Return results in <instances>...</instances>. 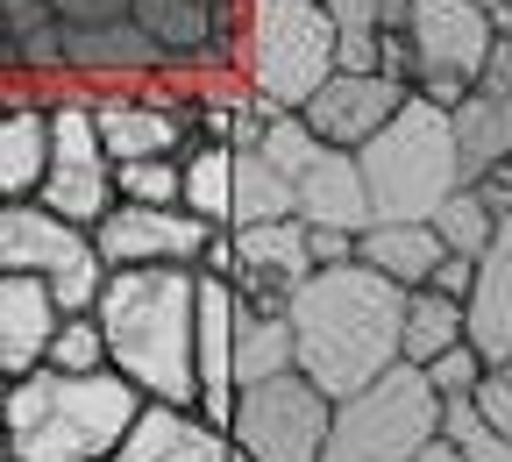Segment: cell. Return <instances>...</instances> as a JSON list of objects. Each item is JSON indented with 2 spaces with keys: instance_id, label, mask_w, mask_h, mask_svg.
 I'll return each instance as SVG.
<instances>
[{
  "instance_id": "42",
  "label": "cell",
  "mask_w": 512,
  "mask_h": 462,
  "mask_svg": "<svg viewBox=\"0 0 512 462\" xmlns=\"http://www.w3.org/2000/svg\"><path fill=\"white\" fill-rule=\"evenodd\" d=\"M0 462H15V455H0Z\"/></svg>"
},
{
  "instance_id": "25",
  "label": "cell",
  "mask_w": 512,
  "mask_h": 462,
  "mask_svg": "<svg viewBox=\"0 0 512 462\" xmlns=\"http://www.w3.org/2000/svg\"><path fill=\"white\" fill-rule=\"evenodd\" d=\"M185 207L214 221V228H235V150L228 143H192L185 150Z\"/></svg>"
},
{
  "instance_id": "13",
  "label": "cell",
  "mask_w": 512,
  "mask_h": 462,
  "mask_svg": "<svg viewBox=\"0 0 512 462\" xmlns=\"http://www.w3.org/2000/svg\"><path fill=\"white\" fill-rule=\"evenodd\" d=\"M413 100V86L406 79H384V72H335L328 86H320L299 114H306V128L320 143H335V150H363L384 121H392L399 107Z\"/></svg>"
},
{
  "instance_id": "22",
  "label": "cell",
  "mask_w": 512,
  "mask_h": 462,
  "mask_svg": "<svg viewBox=\"0 0 512 462\" xmlns=\"http://www.w3.org/2000/svg\"><path fill=\"white\" fill-rule=\"evenodd\" d=\"M470 342L484 349V363L512 356V214L491 242V256L477 263V292H470Z\"/></svg>"
},
{
  "instance_id": "21",
  "label": "cell",
  "mask_w": 512,
  "mask_h": 462,
  "mask_svg": "<svg viewBox=\"0 0 512 462\" xmlns=\"http://www.w3.org/2000/svg\"><path fill=\"white\" fill-rule=\"evenodd\" d=\"M448 121H456V150H463L470 185L512 157V86L484 79L470 100H456V107H448Z\"/></svg>"
},
{
  "instance_id": "33",
  "label": "cell",
  "mask_w": 512,
  "mask_h": 462,
  "mask_svg": "<svg viewBox=\"0 0 512 462\" xmlns=\"http://www.w3.org/2000/svg\"><path fill=\"white\" fill-rule=\"evenodd\" d=\"M200 278H228L235 285V228H214L200 249Z\"/></svg>"
},
{
  "instance_id": "1",
  "label": "cell",
  "mask_w": 512,
  "mask_h": 462,
  "mask_svg": "<svg viewBox=\"0 0 512 462\" xmlns=\"http://www.w3.org/2000/svg\"><path fill=\"white\" fill-rule=\"evenodd\" d=\"M406 285H392L370 263H320V271L292 292V335H299V370L328 391L377 384L392 363H406Z\"/></svg>"
},
{
  "instance_id": "20",
  "label": "cell",
  "mask_w": 512,
  "mask_h": 462,
  "mask_svg": "<svg viewBox=\"0 0 512 462\" xmlns=\"http://www.w3.org/2000/svg\"><path fill=\"white\" fill-rule=\"evenodd\" d=\"M441 256H448V242L434 235V221H370L356 235V263L384 271V278L406 285V292H420L441 271Z\"/></svg>"
},
{
  "instance_id": "27",
  "label": "cell",
  "mask_w": 512,
  "mask_h": 462,
  "mask_svg": "<svg viewBox=\"0 0 512 462\" xmlns=\"http://www.w3.org/2000/svg\"><path fill=\"white\" fill-rule=\"evenodd\" d=\"M114 200H136V207H185V157H136V164H114Z\"/></svg>"
},
{
  "instance_id": "19",
  "label": "cell",
  "mask_w": 512,
  "mask_h": 462,
  "mask_svg": "<svg viewBox=\"0 0 512 462\" xmlns=\"http://www.w3.org/2000/svg\"><path fill=\"white\" fill-rule=\"evenodd\" d=\"M50 171V100H0V200H36Z\"/></svg>"
},
{
  "instance_id": "43",
  "label": "cell",
  "mask_w": 512,
  "mask_h": 462,
  "mask_svg": "<svg viewBox=\"0 0 512 462\" xmlns=\"http://www.w3.org/2000/svg\"><path fill=\"white\" fill-rule=\"evenodd\" d=\"M491 8H498V0H491Z\"/></svg>"
},
{
  "instance_id": "40",
  "label": "cell",
  "mask_w": 512,
  "mask_h": 462,
  "mask_svg": "<svg viewBox=\"0 0 512 462\" xmlns=\"http://www.w3.org/2000/svg\"><path fill=\"white\" fill-rule=\"evenodd\" d=\"M0 455H8V427H0Z\"/></svg>"
},
{
  "instance_id": "6",
  "label": "cell",
  "mask_w": 512,
  "mask_h": 462,
  "mask_svg": "<svg viewBox=\"0 0 512 462\" xmlns=\"http://www.w3.org/2000/svg\"><path fill=\"white\" fill-rule=\"evenodd\" d=\"M448 399L427 384L420 363H392L377 384L335 399L328 427V462H420L427 441H441Z\"/></svg>"
},
{
  "instance_id": "14",
  "label": "cell",
  "mask_w": 512,
  "mask_h": 462,
  "mask_svg": "<svg viewBox=\"0 0 512 462\" xmlns=\"http://www.w3.org/2000/svg\"><path fill=\"white\" fill-rule=\"evenodd\" d=\"M313 271H320V263H313V228H306L299 214L235 228V285H242V292L292 299Z\"/></svg>"
},
{
  "instance_id": "26",
  "label": "cell",
  "mask_w": 512,
  "mask_h": 462,
  "mask_svg": "<svg viewBox=\"0 0 512 462\" xmlns=\"http://www.w3.org/2000/svg\"><path fill=\"white\" fill-rule=\"evenodd\" d=\"M498 228H505V214L484 200L477 185H463V192H448L441 200V214H434V235L448 242V256H491V242H498Z\"/></svg>"
},
{
  "instance_id": "35",
  "label": "cell",
  "mask_w": 512,
  "mask_h": 462,
  "mask_svg": "<svg viewBox=\"0 0 512 462\" xmlns=\"http://www.w3.org/2000/svg\"><path fill=\"white\" fill-rule=\"evenodd\" d=\"M477 192H484V200H491L498 214H512V157H505L498 171H484V178H477Z\"/></svg>"
},
{
  "instance_id": "10",
  "label": "cell",
  "mask_w": 512,
  "mask_h": 462,
  "mask_svg": "<svg viewBox=\"0 0 512 462\" xmlns=\"http://www.w3.org/2000/svg\"><path fill=\"white\" fill-rule=\"evenodd\" d=\"M43 207H57L64 221L100 228V214L114 207V157L100 143L93 121V93H57L50 100V171H43Z\"/></svg>"
},
{
  "instance_id": "9",
  "label": "cell",
  "mask_w": 512,
  "mask_h": 462,
  "mask_svg": "<svg viewBox=\"0 0 512 462\" xmlns=\"http://www.w3.org/2000/svg\"><path fill=\"white\" fill-rule=\"evenodd\" d=\"M328 427H335V399L306 370L242 384L228 413V441L249 448L256 462H328Z\"/></svg>"
},
{
  "instance_id": "12",
  "label": "cell",
  "mask_w": 512,
  "mask_h": 462,
  "mask_svg": "<svg viewBox=\"0 0 512 462\" xmlns=\"http://www.w3.org/2000/svg\"><path fill=\"white\" fill-rule=\"evenodd\" d=\"M207 235L214 221H200L192 207H136V200H114L93 228L107 271H136V263H192L200 271Z\"/></svg>"
},
{
  "instance_id": "15",
  "label": "cell",
  "mask_w": 512,
  "mask_h": 462,
  "mask_svg": "<svg viewBox=\"0 0 512 462\" xmlns=\"http://www.w3.org/2000/svg\"><path fill=\"white\" fill-rule=\"evenodd\" d=\"M114 462H235V441L200 406L143 399V413L128 427V441L114 448Z\"/></svg>"
},
{
  "instance_id": "38",
  "label": "cell",
  "mask_w": 512,
  "mask_h": 462,
  "mask_svg": "<svg viewBox=\"0 0 512 462\" xmlns=\"http://www.w3.org/2000/svg\"><path fill=\"white\" fill-rule=\"evenodd\" d=\"M8 384H15V377H8V370H0V406H8Z\"/></svg>"
},
{
  "instance_id": "2",
  "label": "cell",
  "mask_w": 512,
  "mask_h": 462,
  "mask_svg": "<svg viewBox=\"0 0 512 462\" xmlns=\"http://www.w3.org/2000/svg\"><path fill=\"white\" fill-rule=\"evenodd\" d=\"M100 335L107 363L143 391V399L200 406V271L192 263H136V271H107L100 285Z\"/></svg>"
},
{
  "instance_id": "30",
  "label": "cell",
  "mask_w": 512,
  "mask_h": 462,
  "mask_svg": "<svg viewBox=\"0 0 512 462\" xmlns=\"http://www.w3.org/2000/svg\"><path fill=\"white\" fill-rule=\"evenodd\" d=\"M420 370H427V384L441 391V399H470V391L484 384V370H491V363H484V349H477V342H456V349H441V356H434V363H420Z\"/></svg>"
},
{
  "instance_id": "4",
  "label": "cell",
  "mask_w": 512,
  "mask_h": 462,
  "mask_svg": "<svg viewBox=\"0 0 512 462\" xmlns=\"http://www.w3.org/2000/svg\"><path fill=\"white\" fill-rule=\"evenodd\" d=\"M342 72V36L328 0H242L235 8V79L271 114H299Z\"/></svg>"
},
{
  "instance_id": "18",
  "label": "cell",
  "mask_w": 512,
  "mask_h": 462,
  "mask_svg": "<svg viewBox=\"0 0 512 462\" xmlns=\"http://www.w3.org/2000/svg\"><path fill=\"white\" fill-rule=\"evenodd\" d=\"M57 320L64 313H57V299H50L43 278L0 271V370H8V377L36 370L43 349H50V335H57Z\"/></svg>"
},
{
  "instance_id": "39",
  "label": "cell",
  "mask_w": 512,
  "mask_h": 462,
  "mask_svg": "<svg viewBox=\"0 0 512 462\" xmlns=\"http://www.w3.org/2000/svg\"><path fill=\"white\" fill-rule=\"evenodd\" d=\"M235 462H256V455H249V448H235Z\"/></svg>"
},
{
  "instance_id": "29",
  "label": "cell",
  "mask_w": 512,
  "mask_h": 462,
  "mask_svg": "<svg viewBox=\"0 0 512 462\" xmlns=\"http://www.w3.org/2000/svg\"><path fill=\"white\" fill-rule=\"evenodd\" d=\"M43 363H57V370H114L107 363V335H100V313H64L50 349H43Z\"/></svg>"
},
{
  "instance_id": "32",
  "label": "cell",
  "mask_w": 512,
  "mask_h": 462,
  "mask_svg": "<svg viewBox=\"0 0 512 462\" xmlns=\"http://www.w3.org/2000/svg\"><path fill=\"white\" fill-rule=\"evenodd\" d=\"M427 285L448 292V299H470V292H477V256H441V271H434Z\"/></svg>"
},
{
  "instance_id": "5",
  "label": "cell",
  "mask_w": 512,
  "mask_h": 462,
  "mask_svg": "<svg viewBox=\"0 0 512 462\" xmlns=\"http://www.w3.org/2000/svg\"><path fill=\"white\" fill-rule=\"evenodd\" d=\"M356 157H363V185H370L377 221H434L448 192L470 185L463 150H456V121L427 93H413Z\"/></svg>"
},
{
  "instance_id": "31",
  "label": "cell",
  "mask_w": 512,
  "mask_h": 462,
  "mask_svg": "<svg viewBox=\"0 0 512 462\" xmlns=\"http://www.w3.org/2000/svg\"><path fill=\"white\" fill-rule=\"evenodd\" d=\"M470 406H477V413H484V420H491V427L512 441V377H505L498 363H491V370H484V384L470 391Z\"/></svg>"
},
{
  "instance_id": "23",
  "label": "cell",
  "mask_w": 512,
  "mask_h": 462,
  "mask_svg": "<svg viewBox=\"0 0 512 462\" xmlns=\"http://www.w3.org/2000/svg\"><path fill=\"white\" fill-rule=\"evenodd\" d=\"M299 214V192H292V171L256 143V150H235V228L249 221H285Z\"/></svg>"
},
{
  "instance_id": "17",
  "label": "cell",
  "mask_w": 512,
  "mask_h": 462,
  "mask_svg": "<svg viewBox=\"0 0 512 462\" xmlns=\"http://www.w3.org/2000/svg\"><path fill=\"white\" fill-rule=\"evenodd\" d=\"M299 370V335H292V299H264L235 285V384H264Z\"/></svg>"
},
{
  "instance_id": "8",
  "label": "cell",
  "mask_w": 512,
  "mask_h": 462,
  "mask_svg": "<svg viewBox=\"0 0 512 462\" xmlns=\"http://www.w3.org/2000/svg\"><path fill=\"white\" fill-rule=\"evenodd\" d=\"M505 29L491 0H413L406 15V50H413V93L434 107H456L491 79Z\"/></svg>"
},
{
  "instance_id": "16",
  "label": "cell",
  "mask_w": 512,
  "mask_h": 462,
  "mask_svg": "<svg viewBox=\"0 0 512 462\" xmlns=\"http://www.w3.org/2000/svg\"><path fill=\"white\" fill-rule=\"evenodd\" d=\"M328 15L342 36V72H384L413 86V50H406L413 0H328Z\"/></svg>"
},
{
  "instance_id": "37",
  "label": "cell",
  "mask_w": 512,
  "mask_h": 462,
  "mask_svg": "<svg viewBox=\"0 0 512 462\" xmlns=\"http://www.w3.org/2000/svg\"><path fill=\"white\" fill-rule=\"evenodd\" d=\"M498 29H505V36H512V0H498Z\"/></svg>"
},
{
  "instance_id": "36",
  "label": "cell",
  "mask_w": 512,
  "mask_h": 462,
  "mask_svg": "<svg viewBox=\"0 0 512 462\" xmlns=\"http://www.w3.org/2000/svg\"><path fill=\"white\" fill-rule=\"evenodd\" d=\"M420 462H463V455L448 448V441H427V448H420Z\"/></svg>"
},
{
  "instance_id": "41",
  "label": "cell",
  "mask_w": 512,
  "mask_h": 462,
  "mask_svg": "<svg viewBox=\"0 0 512 462\" xmlns=\"http://www.w3.org/2000/svg\"><path fill=\"white\" fill-rule=\"evenodd\" d=\"M498 370H505V377H512V356H505V363H498Z\"/></svg>"
},
{
  "instance_id": "34",
  "label": "cell",
  "mask_w": 512,
  "mask_h": 462,
  "mask_svg": "<svg viewBox=\"0 0 512 462\" xmlns=\"http://www.w3.org/2000/svg\"><path fill=\"white\" fill-rule=\"evenodd\" d=\"M349 256H356L349 228H313V263H349Z\"/></svg>"
},
{
  "instance_id": "7",
  "label": "cell",
  "mask_w": 512,
  "mask_h": 462,
  "mask_svg": "<svg viewBox=\"0 0 512 462\" xmlns=\"http://www.w3.org/2000/svg\"><path fill=\"white\" fill-rule=\"evenodd\" d=\"M0 271L15 278H43L57 313H93L100 285H107V256L93 242V228L64 221L43 200H0Z\"/></svg>"
},
{
  "instance_id": "11",
  "label": "cell",
  "mask_w": 512,
  "mask_h": 462,
  "mask_svg": "<svg viewBox=\"0 0 512 462\" xmlns=\"http://www.w3.org/2000/svg\"><path fill=\"white\" fill-rule=\"evenodd\" d=\"M93 121H100V143L114 164L185 157L200 143V107H192V93H171V86H100Z\"/></svg>"
},
{
  "instance_id": "24",
  "label": "cell",
  "mask_w": 512,
  "mask_h": 462,
  "mask_svg": "<svg viewBox=\"0 0 512 462\" xmlns=\"http://www.w3.org/2000/svg\"><path fill=\"white\" fill-rule=\"evenodd\" d=\"M456 342H470V299H448V292L420 285L406 299V363H434Z\"/></svg>"
},
{
  "instance_id": "3",
  "label": "cell",
  "mask_w": 512,
  "mask_h": 462,
  "mask_svg": "<svg viewBox=\"0 0 512 462\" xmlns=\"http://www.w3.org/2000/svg\"><path fill=\"white\" fill-rule=\"evenodd\" d=\"M143 413V391L121 370H57L36 363L8 384V455L15 462H114Z\"/></svg>"
},
{
  "instance_id": "28",
  "label": "cell",
  "mask_w": 512,
  "mask_h": 462,
  "mask_svg": "<svg viewBox=\"0 0 512 462\" xmlns=\"http://www.w3.org/2000/svg\"><path fill=\"white\" fill-rule=\"evenodd\" d=\"M441 441L456 448L463 462H512V441H505L470 399H448V413H441Z\"/></svg>"
}]
</instances>
